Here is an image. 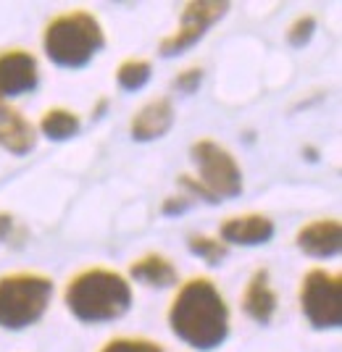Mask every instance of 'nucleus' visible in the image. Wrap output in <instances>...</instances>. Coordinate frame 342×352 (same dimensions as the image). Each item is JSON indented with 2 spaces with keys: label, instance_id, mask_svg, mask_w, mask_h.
<instances>
[{
  "label": "nucleus",
  "instance_id": "obj_1",
  "mask_svg": "<svg viewBox=\"0 0 342 352\" xmlns=\"http://www.w3.org/2000/svg\"><path fill=\"white\" fill-rule=\"evenodd\" d=\"M166 323L190 350L213 352L229 339L232 308L216 281L206 274H195L174 287L166 308Z\"/></svg>",
  "mask_w": 342,
  "mask_h": 352
},
{
  "label": "nucleus",
  "instance_id": "obj_2",
  "mask_svg": "<svg viewBox=\"0 0 342 352\" xmlns=\"http://www.w3.org/2000/svg\"><path fill=\"white\" fill-rule=\"evenodd\" d=\"M63 308L79 323H111L124 318L132 308V281L114 265H85L74 271L61 289Z\"/></svg>",
  "mask_w": 342,
  "mask_h": 352
},
{
  "label": "nucleus",
  "instance_id": "obj_3",
  "mask_svg": "<svg viewBox=\"0 0 342 352\" xmlns=\"http://www.w3.org/2000/svg\"><path fill=\"white\" fill-rule=\"evenodd\" d=\"M43 56L53 66L79 72L105 47L103 21L87 8H66L53 14L40 34Z\"/></svg>",
  "mask_w": 342,
  "mask_h": 352
},
{
  "label": "nucleus",
  "instance_id": "obj_4",
  "mask_svg": "<svg viewBox=\"0 0 342 352\" xmlns=\"http://www.w3.org/2000/svg\"><path fill=\"white\" fill-rule=\"evenodd\" d=\"M56 281L37 268H16L0 274V329L24 331L45 318L53 302Z\"/></svg>",
  "mask_w": 342,
  "mask_h": 352
},
{
  "label": "nucleus",
  "instance_id": "obj_5",
  "mask_svg": "<svg viewBox=\"0 0 342 352\" xmlns=\"http://www.w3.org/2000/svg\"><path fill=\"white\" fill-rule=\"evenodd\" d=\"M298 308L306 323L316 331L342 326V274L327 265H311L298 284Z\"/></svg>",
  "mask_w": 342,
  "mask_h": 352
},
{
  "label": "nucleus",
  "instance_id": "obj_6",
  "mask_svg": "<svg viewBox=\"0 0 342 352\" xmlns=\"http://www.w3.org/2000/svg\"><path fill=\"white\" fill-rule=\"evenodd\" d=\"M190 161L195 166V179L213 195L216 203L235 200L245 190L242 166L235 153L213 137H197L190 142Z\"/></svg>",
  "mask_w": 342,
  "mask_h": 352
},
{
  "label": "nucleus",
  "instance_id": "obj_7",
  "mask_svg": "<svg viewBox=\"0 0 342 352\" xmlns=\"http://www.w3.org/2000/svg\"><path fill=\"white\" fill-rule=\"evenodd\" d=\"M226 11H229V3H222V0H193V3H184L182 6V16H179V27L158 43V53L164 58H171V56H179V53L190 50L193 45H197L206 37V32L219 19L226 16Z\"/></svg>",
  "mask_w": 342,
  "mask_h": 352
},
{
  "label": "nucleus",
  "instance_id": "obj_8",
  "mask_svg": "<svg viewBox=\"0 0 342 352\" xmlns=\"http://www.w3.org/2000/svg\"><path fill=\"white\" fill-rule=\"evenodd\" d=\"M40 87V58L30 47L8 45L0 47V98L14 100Z\"/></svg>",
  "mask_w": 342,
  "mask_h": 352
},
{
  "label": "nucleus",
  "instance_id": "obj_9",
  "mask_svg": "<svg viewBox=\"0 0 342 352\" xmlns=\"http://www.w3.org/2000/svg\"><path fill=\"white\" fill-rule=\"evenodd\" d=\"M277 223L268 213L248 210V213H235L226 216L219 223V239L229 248H258L268 245L274 239Z\"/></svg>",
  "mask_w": 342,
  "mask_h": 352
},
{
  "label": "nucleus",
  "instance_id": "obj_10",
  "mask_svg": "<svg viewBox=\"0 0 342 352\" xmlns=\"http://www.w3.org/2000/svg\"><path fill=\"white\" fill-rule=\"evenodd\" d=\"M295 248L313 261L337 258L342 250V223L334 216H319L300 223L295 232Z\"/></svg>",
  "mask_w": 342,
  "mask_h": 352
},
{
  "label": "nucleus",
  "instance_id": "obj_11",
  "mask_svg": "<svg viewBox=\"0 0 342 352\" xmlns=\"http://www.w3.org/2000/svg\"><path fill=\"white\" fill-rule=\"evenodd\" d=\"M239 305H242V313L253 323L266 326V323L274 321L277 308H279V297H277V289L271 284V271L266 265L253 268V274L248 276L245 287H242Z\"/></svg>",
  "mask_w": 342,
  "mask_h": 352
},
{
  "label": "nucleus",
  "instance_id": "obj_12",
  "mask_svg": "<svg viewBox=\"0 0 342 352\" xmlns=\"http://www.w3.org/2000/svg\"><path fill=\"white\" fill-rule=\"evenodd\" d=\"M174 103L169 95H156L140 105L129 118V134L134 142H153L166 137L174 126Z\"/></svg>",
  "mask_w": 342,
  "mask_h": 352
},
{
  "label": "nucleus",
  "instance_id": "obj_13",
  "mask_svg": "<svg viewBox=\"0 0 342 352\" xmlns=\"http://www.w3.org/2000/svg\"><path fill=\"white\" fill-rule=\"evenodd\" d=\"M124 274L132 284L150 287V289H169L179 284V268L166 252H158V250L137 255Z\"/></svg>",
  "mask_w": 342,
  "mask_h": 352
},
{
  "label": "nucleus",
  "instance_id": "obj_14",
  "mask_svg": "<svg viewBox=\"0 0 342 352\" xmlns=\"http://www.w3.org/2000/svg\"><path fill=\"white\" fill-rule=\"evenodd\" d=\"M37 145L34 121L24 116L14 103L0 98V147L11 155H27Z\"/></svg>",
  "mask_w": 342,
  "mask_h": 352
},
{
  "label": "nucleus",
  "instance_id": "obj_15",
  "mask_svg": "<svg viewBox=\"0 0 342 352\" xmlns=\"http://www.w3.org/2000/svg\"><path fill=\"white\" fill-rule=\"evenodd\" d=\"M34 129H37V137L43 134L50 142H66L82 132V116L69 105H50L34 121Z\"/></svg>",
  "mask_w": 342,
  "mask_h": 352
},
{
  "label": "nucleus",
  "instance_id": "obj_16",
  "mask_svg": "<svg viewBox=\"0 0 342 352\" xmlns=\"http://www.w3.org/2000/svg\"><path fill=\"white\" fill-rule=\"evenodd\" d=\"M150 76H153V63H150V58L127 56V58L116 66L114 82H116V87L124 89V92H137V89H142L148 85Z\"/></svg>",
  "mask_w": 342,
  "mask_h": 352
},
{
  "label": "nucleus",
  "instance_id": "obj_17",
  "mask_svg": "<svg viewBox=\"0 0 342 352\" xmlns=\"http://www.w3.org/2000/svg\"><path fill=\"white\" fill-rule=\"evenodd\" d=\"M187 248L193 252L195 258H200L203 263L209 265H219L226 261V255H229V245H224L219 234H190L187 236Z\"/></svg>",
  "mask_w": 342,
  "mask_h": 352
},
{
  "label": "nucleus",
  "instance_id": "obj_18",
  "mask_svg": "<svg viewBox=\"0 0 342 352\" xmlns=\"http://www.w3.org/2000/svg\"><path fill=\"white\" fill-rule=\"evenodd\" d=\"M98 352H166L158 339L142 337V334H116L105 339Z\"/></svg>",
  "mask_w": 342,
  "mask_h": 352
},
{
  "label": "nucleus",
  "instance_id": "obj_19",
  "mask_svg": "<svg viewBox=\"0 0 342 352\" xmlns=\"http://www.w3.org/2000/svg\"><path fill=\"white\" fill-rule=\"evenodd\" d=\"M313 34H316V16L300 14L287 27V43L292 45V47H306L313 40Z\"/></svg>",
  "mask_w": 342,
  "mask_h": 352
},
{
  "label": "nucleus",
  "instance_id": "obj_20",
  "mask_svg": "<svg viewBox=\"0 0 342 352\" xmlns=\"http://www.w3.org/2000/svg\"><path fill=\"white\" fill-rule=\"evenodd\" d=\"M203 66H187V69H182V72L174 76V89H179V92H184V95H193V92H197L200 89V85H203Z\"/></svg>",
  "mask_w": 342,
  "mask_h": 352
},
{
  "label": "nucleus",
  "instance_id": "obj_21",
  "mask_svg": "<svg viewBox=\"0 0 342 352\" xmlns=\"http://www.w3.org/2000/svg\"><path fill=\"white\" fill-rule=\"evenodd\" d=\"M177 187L182 190V195H184L187 200L197 197V200H206V203H216V200H213V195H211V192L206 190V187H203L193 174H179Z\"/></svg>",
  "mask_w": 342,
  "mask_h": 352
},
{
  "label": "nucleus",
  "instance_id": "obj_22",
  "mask_svg": "<svg viewBox=\"0 0 342 352\" xmlns=\"http://www.w3.org/2000/svg\"><path fill=\"white\" fill-rule=\"evenodd\" d=\"M190 208V200L184 197V195H171V197H166L164 203H161V213L164 216H179V213H184Z\"/></svg>",
  "mask_w": 342,
  "mask_h": 352
},
{
  "label": "nucleus",
  "instance_id": "obj_23",
  "mask_svg": "<svg viewBox=\"0 0 342 352\" xmlns=\"http://www.w3.org/2000/svg\"><path fill=\"white\" fill-rule=\"evenodd\" d=\"M14 229H16L14 213H8V210H0V242L11 239V236H14Z\"/></svg>",
  "mask_w": 342,
  "mask_h": 352
},
{
  "label": "nucleus",
  "instance_id": "obj_24",
  "mask_svg": "<svg viewBox=\"0 0 342 352\" xmlns=\"http://www.w3.org/2000/svg\"><path fill=\"white\" fill-rule=\"evenodd\" d=\"M108 103H111V100H108V98H98V100H95V103H92V118H103L105 116V111H108Z\"/></svg>",
  "mask_w": 342,
  "mask_h": 352
}]
</instances>
